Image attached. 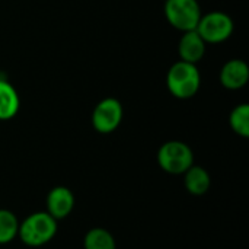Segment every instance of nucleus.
Returning a JSON list of instances; mask_svg holds the SVG:
<instances>
[{"mask_svg": "<svg viewBox=\"0 0 249 249\" xmlns=\"http://www.w3.org/2000/svg\"><path fill=\"white\" fill-rule=\"evenodd\" d=\"M123 105L115 98L102 99L92 112V125L98 133L109 134L115 131L123 121Z\"/></svg>", "mask_w": 249, "mask_h": 249, "instance_id": "obj_6", "label": "nucleus"}, {"mask_svg": "<svg viewBox=\"0 0 249 249\" xmlns=\"http://www.w3.org/2000/svg\"><path fill=\"white\" fill-rule=\"evenodd\" d=\"M20 107L19 95L16 89L6 80L0 79V120H12Z\"/></svg>", "mask_w": 249, "mask_h": 249, "instance_id": "obj_10", "label": "nucleus"}, {"mask_svg": "<svg viewBox=\"0 0 249 249\" xmlns=\"http://www.w3.org/2000/svg\"><path fill=\"white\" fill-rule=\"evenodd\" d=\"M74 209V194L67 187H54L47 196V213L55 220L66 219Z\"/></svg>", "mask_w": 249, "mask_h": 249, "instance_id": "obj_7", "label": "nucleus"}, {"mask_svg": "<svg viewBox=\"0 0 249 249\" xmlns=\"http://www.w3.org/2000/svg\"><path fill=\"white\" fill-rule=\"evenodd\" d=\"M163 10L168 22L182 32L196 29L203 15L197 0H166Z\"/></svg>", "mask_w": 249, "mask_h": 249, "instance_id": "obj_4", "label": "nucleus"}, {"mask_svg": "<svg viewBox=\"0 0 249 249\" xmlns=\"http://www.w3.org/2000/svg\"><path fill=\"white\" fill-rule=\"evenodd\" d=\"M57 233V220L47 212H38L19 223V239L28 247H42L53 241Z\"/></svg>", "mask_w": 249, "mask_h": 249, "instance_id": "obj_1", "label": "nucleus"}, {"mask_svg": "<svg viewBox=\"0 0 249 249\" xmlns=\"http://www.w3.org/2000/svg\"><path fill=\"white\" fill-rule=\"evenodd\" d=\"M206 42L196 29L184 32L178 44V53L182 61L197 64L206 54Z\"/></svg>", "mask_w": 249, "mask_h": 249, "instance_id": "obj_9", "label": "nucleus"}, {"mask_svg": "<svg viewBox=\"0 0 249 249\" xmlns=\"http://www.w3.org/2000/svg\"><path fill=\"white\" fill-rule=\"evenodd\" d=\"M184 175H185V178H184L185 188L191 196L200 197V196H204L209 191L212 179H210L209 172L204 168L193 165L190 169H187L184 172Z\"/></svg>", "mask_w": 249, "mask_h": 249, "instance_id": "obj_11", "label": "nucleus"}, {"mask_svg": "<svg viewBox=\"0 0 249 249\" xmlns=\"http://www.w3.org/2000/svg\"><path fill=\"white\" fill-rule=\"evenodd\" d=\"M196 31L206 44H219L232 35L233 20L223 12H210L201 15Z\"/></svg>", "mask_w": 249, "mask_h": 249, "instance_id": "obj_5", "label": "nucleus"}, {"mask_svg": "<svg viewBox=\"0 0 249 249\" xmlns=\"http://www.w3.org/2000/svg\"><path fill=\"white\" fill-rule=\"evenodd\" d=\"M158 163L165 172L181 175L194 165V153L184 142L171 140L160 146L158 152Z\"/></svg>", "mask_w": 249, "mask_h": 249, "instance_id": "obj_3", "label": "nucleus"}, {"mask_svg": "<svg viewBox=\"0 0 249 249\" xmlns=\"http://www.w3.org/2000/svg\"><path fill=\"white\" fill-rule=\"evenodd\" d=\"M83 247L85 249H117V244L112 233L107 229L93 228L85 235Z\"/></svg>", "mask_w": 249, "mask_h": 249, "instance_id": "obj_12", "label": "nucleus"}, {"mask_svg": "<svg viewBox=\"0 0 249 249\" xmlns=\"http://www.w3.org/2000/svg\"><path fill=\"white\" fill-rule=\"evenodd\" d=\"M19 232V220L10 210H0V245L10 244Z\"/></svg>", "mask_w": 249, "mask_h": 249, "instance_id": "obj_13", "label": "nucleus"}, {"mask_svg": "<svg viewBox=\"0 0 249 249\" xmlns=\"http://www.w3.org/2000/svg\"><path fill=\"white\" fill-rule=\"evenodd\" d=\"M201 85V76L196 64L179 60L166 74V86L169 92L178 99L193 98Z\"/></svg>", "mask_w": 249, "mask_h": 249, "instance_id": "obj_2", "label": "nucleus"}, {"mask_svg": "<svg viewBox=\"0 0 249 249\" xmlns=\"http://www.w3.org/2000/svg\"><path fill=\"white\" fill-rule=\"evenodd\" d=\"M232 130L241 136V137H249V105L248 104H241L233 111L231 112L229 118Z\"/></svg>", "mask_w": 249, "mask_h": 249, "instance_id": "obj_14", "label": "nucleus"}, {"mask_svg": "<svg viewBox=\"0 0 249 249\" xmlns=\"http://www.w3.org/2000/svg\"><path fill=\"white\" fill-rule=\"evenodd\" d=\"M249 80V67L244 60H229L220 71V83L231 90L244 88Z\"/></svg>", "mask_w": 249, "mask_h": 249, "instance_id": "obj_8", "label": "nucleus"}]
</instances>
